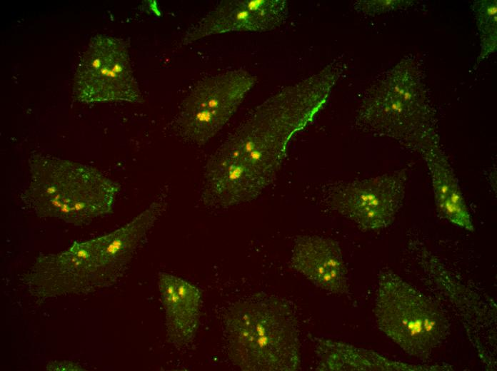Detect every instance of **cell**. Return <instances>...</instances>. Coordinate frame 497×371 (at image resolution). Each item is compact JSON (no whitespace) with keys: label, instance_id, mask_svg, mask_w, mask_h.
<instances>
[{"label":"cell","instance_id":"1","mask_svg":"<svg viewBox=\"0 0 497 371\" xmlns=\"http://www.w3.org/2000/svg\"><path fill=\"white\" fill-rule=\"evenodd\" d=\"M341 72L333 61L258 106L207 161L204 204L226 208L247 203L271 185L291 140L324 107Z\"/></svg>","mask_w":497,"mask_h":371},{"label":"cell","instance_id":"2","mask_svg":"<svg viewBox=\"0 0 497 371\" xmlns=\"http://www.w3.org/2000/svg\"><path fill=\"white\" fill-rule=\"evenodd\" d=\"M297 317L286 299L256 293L231 305L223 317L227 354L244 371H297L301 366Z\"/></svg>","mask_w":497,"mask_h":371},{"label":"cell","instance_id":"3","mask_svg":"<svg viewBox=\"0 0 497 371\" xmlns=\"http://www.w3.org/2000/svg\"><path fill=\"white\" fill-rule=\"evenodd\" d=\"M20 198L39 218L82 225L112 212L120 186L90 166L44 153L29 158Z\"/></svg>","mask_w":497,"mask_h":371},{"label":"cell","instance_id":"4","mask_svg":"<svg viewBox=\"0 0 497 371\" xmlns=\"http://www.w3.org/2000/svg\"><path fill=\"white\" fill-rule=\"evenodd\" d=\"M374 315L379 330L417 358L430 356L450 332L441 308L389 269L378 274Z\"/></svg>","mask_w":497,"mask_h":371},{"label":"cell","instance_id":"5","mask_svg":"<svg viewBox=\"0 0 497 371\" xmlns=\"http://www.w3.org/2000/svg\"><path fill=\"white\" fill-rule=\"evenodd\" d=\"M256 83V76L234 69L206 77L184 98L171 123L176 136L203 146L233 116Z\"/></svg>","mask_w":497,"mask_h":371},{"label":"cell","instance_id":"6","mask_svg":"<svg viewBox=\"0 0 497 371\" xmlns=\"http://www.w3.org/2000/svg\"><path fill=\"white\" fill-rule=\"evenodd\" d=\"M74 95L89 103L142 102L124 41L105 34L90 40L76 65Z\"/></svg>","mask_w":497,"mask_h":371},{"label":"cell","instance_id":"7","mask_svg":"<svg viewBox=\"0 0 497 371\" xmlns=\"http://www.w3.org/2000/svg\"><path fill=\"white\" fill-rule=\"evenodd\" d=\"M407 179L406 171L398 170L336 181L327 188L326 202L363 230L383 229L392 224L403 205Z\"/></svg>","mask_w":497,"mask_h":371},{"label":"cell","instance_id":"8","mask_svg":"<svg viewBox=\"0 0 497 371\" xmlns=\"http://www.w3.org/2000/svg\"><path fill=\"white\" fill-rule=\"evenodd\" d=\"M431 117L421 101L411 94L395 96L379 83L363 99L356 123L363 131L401 139L414 147L433 131Z\"/></svg>","mask_w":497,"mask_h":371},{"label":"cell","instance_id":"9","mask_svg":"<svg viewBox=\"0 0 497 371\" xmlns=\"http://www.w3.org/2000/svg\"><path fill=\"white\" fill-rule=\"evenodd\" d=\"M288 16L285 0H224L187 29L181 44L229 32L271 31L283 24Z\"/></svg>","mask_w":497,"mask_h":371},{"label":"cell","instance_id":"10","mask_svg":"<svg viewBox=\"0 0 497 371\" xmlns=\"http://www.w3.org/2000/svg\"><path fill=\"white\" fill-rule=\"evenodd\" d=\"M291 265L316 286L335 295L348 290L347 270L339 243L316 235L298 236Z\"/></svg>","mask_w":497,"mask_h":371},{"label":"cell","instance_id":"11","mask_svg":"<svg viewBox=\"0 0 497 371\" xmlns=\"http://www.w3.org/2000/svg\"><path fill=\"white\" fill-rule=\"evenodd\" d=\"M159 289L165 311L169 341L182 347L197 332L201 315V293L196 285L166 273L159 274Z\"/></svg>","mask_w":497,"mask_h":371},{"label":"cell","instance_id":"12","mask_svg":"<svg viewBox=\"0 0 497 371\" xmlns=\"http://www.w3.org/2000/svg\"><path fill=\"white\" fill-rule=\"evenodd\" d=\"M433 134L425 136L415 148L420 151L427 166L436 205L450 222L473 231L472 219L457 178Z\"/></svg>","mask_w":497,"mask_h":371},{"label":"cell","instance_id":"13","mask_svg":"<svg viewBox=\"0 0 497 371\" xmlns=\"http://www.w3.org/2000/svg\"><path fill=\"white\" fill-rule=\"evenodd\" d=\"M317 357L316 370H403L377 352L328 338L313 339Z\"/></svg>","mask_w":497,"mask_h":371},{"label":"cell","instance_id":"14","mask_svg":"<svg viewBox=\"0 0 497 371\" xmlns=\"http://www.w3.org/2000/svg\"><path fill=\"white\" fill-rule=\"evenodd\" d=\"M395 1H358L354 8L358 11L367 15L381 14L395 8Z\"/></svg>","mask_w":497,"mask_h":371},{"label":"cell","instance_id":"15","mask_svg":"<svg viewBox=\"0 0 497 371\" xmlns=\"http://www.w3.org/2000/svg\"><path fill=\"white\" fill-rule=\"evenodd\" d=\"M46 370H83L82 367L73 362L69 361H61V362H50L47 366Z\"/></svg>","mask_w":497,"mask_h":371}]
</instances>
